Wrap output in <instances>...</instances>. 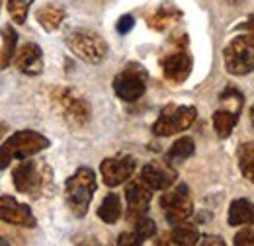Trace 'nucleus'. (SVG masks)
Returning <instances> with one entry per match:
<instances>
[{
	"label": "nucleus",
	"mask_w": 254,
	"mask_h": 246,
	"mask_svg": "<svg viewBox=\"0 0 254 246\" xmlns=\"http://www.w3.org/2000/svg\"><path fill=\"white\" fill-rule=\"evenodd\" d=\"M243 33L235 35L223 49V61L227 72L243 76L254 70V14L239 26Z\"/></svg>",
	"instance_id": "f257e3e1"
},
{
	"label": "nucleus",
	"mask_w": 254,
	"mask_h": 246,
	"mask_svg": "<svg viewBox=\"0 0 254 246\" xmlns=\"http://www.w3.org/2000/svg\"><path fill=\"white\" fill-rule=\"evenodd\" d=\"M96 176L94 170L88 166H80L64 184V199L74 217H84L88 205L94 197Z\"/></svg>",
	"instance_id": "f03ea898"
},
{
	"label": "nucleus",
	"mask_w": 254,
	"mask_h": 246,
	"mask_svg": "<svg viewBox=\"0 0 254 246\" xmlns=\"http://www.w3.org/2000/svg\"><path fill=\"white\" fill-rule=\"evenodd\" d=\"M49 145H51V141L37 131H32V129L16 131L2 145V170L8 168V162L12 158L24 160V158L39 153V151H45Z\"/></svg>",
	"instance_id": "7ed1b4c3"
},
{
	"label": "nucleus",
	"mask_w": 254,
	"mask_h": 246,
	"mask_svg": "<svg viewBox=\"0 0 254 246\" xmlns=\"http://www.w3.org/2000/svg\"><path fill=\"white\" fill-rule=\"evenodd\" d=\"M14 187L22 193H30L32 197H39L45 187H51V170L49 166H39L35 160H22L14 170Z\"/></svg>",
	"instance_id": "20e7f679"
},
{
	"label": "nucleus",
	"mask_w": 254,
	"mask_h": 246,
	"mask_svg": "<svg viewBox=\"0 0 254 246\" xmlns=\"http://www.w3.org/2000/svg\"><path fill=\"white\" fill-rule=\"evenodd\" d=\"M66 47L82 61L98 64L106 59L108 45L106 41L90 30H72L66 33Z\"/></svg>",
	"instance_id": "39448f33"
},
{
	"label": "nucleus",
	"mask_w": 254,
	"mask_h": 246,
	"mask_svg": "<svg viewBox=\"0 0 254 246\" xmlns=\"http://www.w3.org/2000/svg\"><path fill=\"white\" fill-rule=\"evenodd\" d=\"M197 112L191 106H176V104H168L162 112H160L159 120L153 125V133L157 137H170L174 133L186 131L195 120Z\"/></svg>",
	"instance_id": "423d86ee"
},
{
	"label": "nucleus",
	"mask_w": 254,
	"mask_h": 246,
	"mask_svg": "<svg viewBox=\"0 0 254 246\" xmlns=\"http://www.w3.org/2000/svg\"><path fill=\"white\" fill-rule=\"evenodd\" d=\"M149 74L139 62H127L126 68L114 78V92L126 102L139 100L147 90Z\"/></svg>",
	"instance_id": "0eeeda50"
},
{
	"label": "nucleus",
	"mask_w": 254,
	"mask_h": 246,
	"mask_svg": "<svg viewBox=\"0 0 254 246\" xmlns=\"http://www.w3.org/2000/svg\"><path fill=\"white\" fill-rule=\"evenodd\" d=\"M160 209L164 213V219L170 225H180L184 223L193 211V203H191L190 189L186 184L176 185L174 189H168L162 197H160Z\"/></svg>",
	"instance_id": "6e6552de"
},
{
	"label": "nucleus",
	"mask_w": 254,
	"mask_h": 246,
	"mask_svg": "<svg viewBox=\"0 0 254 246\" xmlns=\"http://www.w3.org/2000/svg\"><path fill=\"white\" fill-rule=\"evenodd\" d=\"M55 102L63 108L64 116L68 118V122L74 125H84L90 120V104L74 90L68 88H59L53 92Z\"/></svg>",
	"instance_id": "1a4fd4ad"
},
{
	"label": "nucleus",
	"mask_w": 254,
	"mask_h": 246,
	"mask_svg": "<svg viewBox=\"0 0 254 246\" xmlns=\"http://www.w3.org/2000/svg\"><path fill=\"white\" fill-rule=\"evenodd\" d=\"M137 168V160L129 154H122V156H112V158H104L100 164V172L104 178V184L110 187L124 184L127 178L133 176Z\"/></svg>",
	"instance_id": "9d476101"
},
{
	"label": "nucleus",
	"mask_w": 254,
	"mask_h": 246,
	"mask_svg": "<svg viewBox=\"0 0 254 246\" xmlns=\"http://www.w3.org/2000/svg\"><path fill=\"white\" fill-rule=\"evenodd\" d=\"M126 197H127V219L129 223L145 217L149 205H151V187L145 184L143 180L139 182H131L126 187Z\"/></svg>",
	"instance_id": "9b49d317"
},
{
	"label": "nucleus",
	"mask_w": 254,
	"mask_h": 246,
	"mask_svg": "<svg viewBox=\"0 0 254 246\" xmlns=\"http://www.w3.org/2000/svg\"><path fill=\"white\" fill-rule=\"evenodd\" d=\"M162 72L170 82H184L191 72V57L188 49L184 47H176L174 51H170L164 59H162Z\"/></svg>",
	"instance_id": "f8f14e48"
},
{
	"label": "nucleus",
	"mask_w": 254,
	"mask_h": 246,
	"mask_svg": "<svg viewBox=\"0 0 254 246\" xmlns=\"http://www.w3.org/2000/svg\"><path fill=\"white\" fill-rule=\"evenodd\" d=\"M0 219L4 223L18 225V227H28V229L35 227V217H33L32 209L28 205L16 201L10 195L0 197Z\"/></svg>",
	"instance_id": "ddd939ff"
},
{
	"label": "nucleus",
	"mask_w": 254,
	"mask_h": 246,
	"mask_svg": "<svg viewBox=\"0 0 254 246\" xmlns=\"http://www.w3.org/2000/svg\"><path fill=\"white\" fill-rule=\"evenodd\" d=\"M141 180L151 189H168L176 180V170L170 166V162H149L141 170Z\"/></svg>",
	"instance_id": "4468645a"
},
{
	"label": "nucleus",
	"mask_w": 254,
	"mask_h": 246,
	"mask_svg": "<svg viewBox=\"0 0 254 246\" xmlns=\"http://www.w3.org/2000/svg\"><path fill=\"white\" fill-rule=\"evenodd\" d=\"M16 66L20 72L35 76L43 70V51L35 43H26L16 55Z\"/></svg>",
	"instance_id": "2eb2a0df"
},
{
	"label": "nucleus",
	"mask_w": 254,
	"mask_h": 246,
	"mask_svg": "<svg viewBox=\"0 0 254 246\" xmlns=\"http://www.w3.org/2000/svg\"><path fill=\"white\" fill-rule=\"evenodd\" d=\"M227 221L231 227L254 225V203L249 199H235L229 207Z\"/></svg>",
	"instance_id": "dca6fc26"
},
{
	"label": "nucleus",
	"mask_w": 254,
	"mask_h": 246,
	"mask_svg": "<svg viewBox=\"0 0 254 246\" xmlns=\"http://www.w3.org/2000/svg\"><path fill=\"white\" fill-rule=\"evenodd\" d=\"M199 243V233L193 225L188 223H180L172 229V233L168 235V241L162 239L159 245H178V246H191Z\"/></svg>",
	"instance_id": "f3484780"
},
{
	"label": "nucleus",
	"mask_w": 254,
	"mask_h": 246,
	"mask_svg": "<svg viewBox=\"0 0 254 246\" xmlns=\"http://www.w3.org/2000/svg\"><path fill=\"white\" fill-rule=\"evenodd\" d=\"M35 18H37V22H39V26H41L43 30L53 31L63 24L64 10L61 8V6H53V4H49V6L39 8L37 14H35Z\"/></svg>",
	"instance_id": "a211bd4d"
},
{
	"label": "nucleus",
	"mask_w": 254,
	"mask_h": 246,
	"mask_svg": "<svg viewBox=\"0 0 254 246\" xmlns=\"http://www.w3.org/2000/svg\"><path fill=\"white\" fill-rule=\"evenodd\" d=\"M98 217L108 225L118 223V219L122 217V199L118 193H108L104 197V201L98 207Z\"/></svg>",
	"instance_id": "6ab92c4d"
},
{
	"label": "nucleus",
	"mask_w": 254,
	"mask_h": 246,
	"mask_svg": "<svg viewBox=\"0 0 254 246\" xmlns=\"http://www.w3.org/2000/svg\"><path fill=\"white\" fill-rule=\"evenodd\" d=\"M237 122H239V114H235V112H231L227 108H221V110H217L213 114V127H215V131H217V135L221 139H227L233 133Z\"/></svg>",
	"instance_id": "aec40b11"
},
{
	"label": "nucleus",
	"mask_w": 254,
	"mask_h": 246,
	"mask_svg": "<svg viewBox=\"0 0 254 246\" xmlns=\"http://www.w3.org/2000/svg\"><path fill=\"white\" fill-rule=\"evenodd\" d=\"M239 166L243 176L254 184V143H243L239 147Z\"/></svg>",
	"instance_id": "412c9836"
},
{
	"label": "nucleus",
	"mask_w": 254,
	"mask_h": 246,
	"mask_svg": "<svg viewBox=\"0 0 254 246\" xmlns=\"http://www.w3.org/2000/svg\"><path fill=\"white\" fill-rule=\"evenodd\" d=\"M16 41H18V35H16L14 28L4 26V30H2V68H6L12 61V57L16 53Z\"/></svg>",
	"instance_id": "4be33fe9"
},
{
	"label": "nucleus",
	"mask_w": 254,
	"mask_h": 246,
	"mask_svg": "<svg viewBox=\"0 0 254 246\" xmlns=\"http://www.w3.org/2000/svg\"><path fill=\"white\" fill-rule=\"evenodd\" d=\"M193 151H195L193 141H191L190 137H182V139H178V141L170 147V151H168V162L186 160V158H190L191 154H193Z\"/></svg>",
	"instance_id": "5701e85b"
},
{
	"label": "nucleus",
	"mask_w": 254,
	"mask_h": 246,
	"mask_svg": "<svg viewBox=\"0 0 254 246\" xmlns=\"http://www.w3.org/2000/svg\"><path fill=\"white\" fill-rule=\"evenodd\" d=\"M33 0H8V12L16 24H24Z\"/></svg>",
	"instance_id": "b1692460"
},
{
	"label": "nucleus",
	"mask_w": 254,
	"mask_h": 246,
	"mask_svg": "<svg viewBox=\"0 0 254 246\" xmlns=\"http://www.w3.org/2000/svg\"><path fill=\"white\" fill-rule=\"evenodd\" d=\"M219 102H221V104H223V108H227V110H231V112H233V108H231L233 104H235V106H237L239 110L243 108V102H245V96H243V94L239 92L237 88H233V86H229V88H225V90H223V92H221V96H219ZM235 114H237V112H235Z\"/></svg>",
	"instance_id": "393cba45"
},
{
	"label": "nucleus",
	"mask_w": 254,
	"mask_h": 246,
	"mask_svg": "<svg viewBox=\"0 0 254 246\" xmlns=\"http://www.w3.org/2000/svg\"><path fill=\"white\" fill-rule=\"evenodd\" d=\"M133 231H135V235H137L141 241H147V239H151V237L157 233V225H155V221H153V219L141 217V219H137V221H135Z\"/></svg>",
	"instance_id": "a878e982"
},
{
	"label": "nucleus",
	"mask_w": 254,
	"mask_h": 246,
	"mask_svg": "<svg viewBox=\"0 0 254 246\" xmlns=\"http://www.w3.org/2000/svg\"><path fill=\"white\" fill-rule=\"evenodd\" d=\"M235 246H254V229L249 227V229H243L235 235Z\"/></svg>",
	"instance_id": "bb28decb"
},
{
	"label": "nucleus",
	"mask_w": 254,
	"mask_h": 246,
	"mask_svg": "<svg viewBox=\"0 0 254 246\" xmlns=\"http://www.w3.org/2000/svg\"><path fill=\"white\" fill-rule=\"evenodd\" d=\"M133 26H135V20H133V16L126 14V16H122V18L118 20V26H116V30L120 31L122 35H126V33H129V31L133 30Z\"/></svg>",
	"instance_id": "cd10ccee"
},
{
	"label": "nucleus",
	"mask_w": 254,
	"mask_h": 246,
	"mask_svg": "<svg viewBox=\"0 0 254 246\" xmlns=\"http://www.w3.org/2000/svg\"><path fill=\"white\" fill-rule=\"evenodd\" d=\"M118 245L122 246H133V245H143V241L135 235V231L133 233H124V235H120L118 237Z\"/></svg>",
	"instance_id": "c85d7f7f"
},
{
	"label": "nucleus",
	"mask_w": 254,
	"mask_h": 246,
	"mask_svg": "<svg viewBox=\"0 0 254 246\" xmlns=\"http://www.w3.org/2000/svg\"><path fill=\"white\" fill-rule=\"evenodd\" d=\"M197 245H201V246L219 245V246H223V245H225V241H223L221 237H211V235H205V237H201V241H199Z\"/></svg>",
	"instance_id": "c756f323"
},
{
	"label": "nucleus",
	"mask_w": 254,
	"mask_h": 246,
	"mask_svg": "<svg viewBox=\"0 0 254 246\" xmlns=\"http://www.w3.org/2000/svg\"><path fill=\"white\" fill-rule=\"evenodd\" d=\"M251 122H253V125H254V104H253V108H251Z\"/></svg>",
	"instance_id": "7c9ffc66"
}]
</instances>
